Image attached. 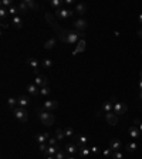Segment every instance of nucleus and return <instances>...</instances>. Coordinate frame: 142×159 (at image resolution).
I'll return each instance as SVG.
<instances>
[{"label":"nucleus","mask_w":142,"mask_h":159,"mask_svg":"<svg viewBox=\"0 0 142 159\" xmlns=\"http://www.w3.org/2000/svg\"><path fill=\"white\" fill-rule=\"evenodd\" d=\"M37 112H39V118H40V121L43 122V125H46V127H51V125H54L55 117L51 114V112L41 111V110H37Z\"/></svg>","instance_id":"f257e3e1"},{"label":"nucleus","mask_w":142,"mask_h":159,"mask_svg":"<svg viewBox=\"0 0 142 159\" xmlns=\"http://www.w3.org/2000/svg\"><path fill=\"white\" fill-rule=\"evenodd\" d=\"M82 33L77 32V30H67V36H65V43L68 44H75L80 40L82 39Z\"/></svg>","instance_id":"f03ea898"},{"label":"nucleus","mask_w":142,"mask_h":159,"mask_svg":"<svg viewBox=\"0 0 142 159\" xmlns=\"http://www.w3.org/2000/svg\"><path fill=\"white\" fill-rule=\"evenodd\" d=\"M13 114H14V118L19 119L20 122H27L29 119V112L26 108H13Z\"/></svg>","instance_id":"7ed1b4c3"},{"label":"nucleus","mask_w":142,"mask_h":159,"mask_svg":"<svg viewBox=\"0 0 142 159\" xmlns=\"http://www.w3.org/2000/svg\"><path fill=\"white\" fill-rule=\"evenodd\" d=\"M126 111H128V107H126V104H124V102H115V104H114V110H112V112H114L115 115L122 117V115H124Z\"/></svg>","instance_id":"20e7f679"},{"label":"nucleus","mask_w":142,"mask_h":159,"mask_svg":"<svg viewBox=\"0 0 142 159\" xmlns=\"http://www.w3.org/2000/svg\"><path fill=\"white\" fill-rule=\"evenodd\" d=\"M74 14V11L72 10H68V9H57L55 10V16L58 17L60 20H65V19H68Z\"/></svg>","instance_id":"39448f33"},{"label":"nucleus","mask_w":142,"mask_h":159,"mask_svg":"<svg viewBox=\"0 0 142 159\" xmlns=\"http://www.w3.org/2000/svg\"><path fill=\"white\" fill-rule=\"evenodd\" d=\"M72 141H74L72 143H75L78 148H84V146H87L88 138L84 135H77V134H75V135L72 136Z\"/></svg>","instance_id":"423d86ee"},{"label":"nucleus","mask_w":142,"mask_h":159,"mask_svg":"<svg viewBox=\"0 0 142 159\" xmlns=\"http://www.w3.org/2000/svg\"><path fill=\"white\" fill-rule=\"evenodd\" d=\"M74 27H75V30L80 33H84L87 30L88 27V21L85 19H77L75 21H74Z\"/></svg>","instance_id":"0eeeda50"},{"label":"nucleus","mask_w":142,"mask_h":159,"mask_svg":"<svg viewBox=\"0 0 142 159\" xmlns=\"http://www.w3.org/2000/svg\"><path fill=\"white\" fill-rule=\"evenodd\" d=\"M58 108V102L57 101H46V102H43V111H54V110H57Z\"/></svg>","instance_id":"6e6552de"},{"label":"nucleus","mask_w":142,"mask_h":159,"mask_svg":"<svg viewBox=\"0 0 142 159\" xmlns=\"http://www.w3.org/2000/svg\"><path fill=\"white\" fill-rule=\"evenodd\" d=\"M34 84L37 85L39 88H43V87H48V80L46 75H37L36 80H34Z\"/></svg>","instance_id":"1a4fd4ad"},{"label":"nucleus","mask_w":142,"mask_h":159,"mask_svg":"<svg viewBox=\"0 0 142 159\" xmlns=\"http://www.w3.org/2000/svg\"><path fill=\"white\" fill-rule=\"evenodd\" d=\"M110 148L112 152H119V149L122 148V142L119 139H117V138H112L110 141Z\"/></svg>","instance_id":"9d476101"},{"label":"nucleus","mask_w":142,"mask_h":159,"mask_svg":"<svg viewBox=\"0 0 142 159\" xmlns=\"http://www.w3.org/2000/svg\"><path fill=\"white\" fill-rule=\"evenodd\" d=\"M105 119H107V122L110 124L111 127H115V125L118 124V115H115L114 112H108V114H105Z\"/></svg>","instance_id":"9b49d317"},{"label":"nucleus","mask_w":142,"mask_h":159,"mask_svg":"<svg viewBox=\"0 0 142 159\" xmlns=\"http://www.w3.org/2000/svg\"><path fill=\"white\" fill-rule=\"evenodd\" d=\"M77 151H78V146H77L75 143H67V145H65V148H64V152H65V153H68L70 156L75 155Z\"/></svg>","instance_id":"f8f14e48"},{"label":"nucleus","mask_w":142,"mask_h":159,"mask_svg":"<svg viewBox=\"0 0 142 159\" xmlns=\"http://www.w3.org/2000/svg\"><path fill=\"white\" fill-rule=\"evenodd\" d=\"M17 104H19L20 108H27V107L30 105V98L26 97V95H20L17 98Z\"/></svg>","instance_id":"ddd939ff"},{"label":"nucleus","mask_w":142,"mask_h":159,"mask_svg":"<svg viewBox=\"0 0 142 159\" xmlns=\"http://www.w3.org/2000/svg\"><path fill=\"white\" fill-rule=\"evenodd\" d=\"M87 10H88V7H87V4H85V3H78V4L75 6L74 13H77L78 16H84V14L87 13Z\"/></svg>","instance_id":"4468645a"},{"label":"nucleus","mask_w":142,"mask_h":159,"mask_svg":"<svg viewBox=\"0 0 142 159\" xmlns=\"http://www.w3.org/2000/svg\"><path fill=\"white\" fill-rule=\"evenodd\" d=\"M26 63H27V65H30V67L33 68V71L39 75V61H37L36 58H33V57H32V58H27V60H26Z\"/></svg>","instance_id":"2eb2a0df"},{"label":"nucleus","mask_w":142,"mask_h":159,"mask_svg":"<svg viewBox=\"0 0 142 159\" xmlns=\"http://www.w3.org/2000/svg\"><path fill=\"white\" fill-rule=\"evenodd\" d=\"M85 46H87V44H85V40L81 39L78 43H77V47H75V50L72 51V54H74V56H77L78 53H82V51L85 50Z\"/></svg>","instance_id":"dca6fc26"},{"label":"nucleus","mask_w":142,"mask_h":159,"mask_svg":"<svg viewBox=\"0 0 142 159\" xmlns=\"http://www.w3.org/2000/svg\"><path fill=\"white\" fill-rule=\"evenodd\" d=\"M128 134H129V136H132V138H139L141 136V131H139V128L138 127H129L128 128Z\"/></svg>","instance_id":"f3484780"},{"label":"nucleus","mask_w":142,"mask_h":159,"mask_svg":"<svg viewBox=\"0 0 142 159\" xmlns=\"http://www.w3.org/2000/svg\"><path fill=\"white\" fill-rule=\"evenodd\" d=\"M27 92L29 94H32V95H39L40 94V88L33 82V84H29L27 85Z\"/></svg>","instance_id":"a211bd4d"},{"label":"nucleus","mask_w":142,"mask_h":159,"mask_svg":"<svg viewBox=\"0 0 142 159\" xmlns=\"http://www.w3.org/2000/svg\"><path fill=\"white\" fill-rule=\"evenodd\" d=\"M50 139V134H47V132H44V134H37L36 135V141L39 143H46V141H48Z\"/></svg>","instance_id":"6ab92c4d"},{"label":"nucleus","mask_w":142,"mask_h":159,"mask_svg":"<svg viewBox=\"0 0 142 159\" xmlns=\"http://www.w3.org/2000/svg\"><path fill=\"white\" fill-rule=\"evenodd\" d=\"M11 26L14 27V29H22L23 27V21H22V19L19 16L13 17V20H11Z\"/></svg>","instance_id":"aec40b11"},{"label":"nucleus","mask_w":142,"mask_h":159,"mask_svg":"<svg viewBox=\"0 0 142 159\" xmlns=\"http://www.w3.org/2000/svg\"><path fill=\"white\" fill-rule=\"evenodd\" d=\"M60 151V148H58V145H54V146H50L48 145V149L47 152H44L46 155H50V156H55V153Z\"/></svg>","instance_id":"412c9836"},{"label":"nucleus","mask_w":142,"mask_h":159,"mask_svg":"<svg viewBox=\"0 0 142 159\" xmlns=\"http://www.w3.org/2000/svg\"><path fill=\"white\" fill-rule=\"evenodd\" d=\"M91 153V149L87 148V146H84V148H78V155L81 158H88V155Z\"/></svg>","instance_id":"4be33fe9"},{"label":"nucleus","mask_w":142,"mask_h":159,"mask_svg":"<svg viewBox=\"0 0 142 159\" xmlns=\"http://www.w3.org/2000/svg\"><path fill=\"white\" fill-rule=\"evenodd\" d=\"M24 3L27 4V7H29V10H39L40 6L37 4V3H34L33 0H23Z\"/></svg>","instance_id":"5701e85b"},{"label":"nucleus","mask_w":142,"mask_h":159,"mask_svg":"<svg viewBox=\"0 0 142 159\" xmlns=\"http://www.w3.org/2000/svg\"><path fill=\"white\" fill-rule=\"evenodd\" d=\"M55 43H57V40L55 39H48L46 43H44V48L46 50H51V48H54Z\"/></svg>","instance_id":"b1692460"},{"label":"nucleus","mask_w":142,"mask_h":159,"mask_svg":"<svg viewBox=\"0 0 142 159\" xmlns=\"http://www.w3.org/2000/svg\"><path fill=\"white\" fill-rule=\"evenodd\" d=\"M111 110H114V107H112V101H107V102H104L103 110H101V111L105 112V114H108V112H111Z\"/></svg>","instance_id":"393cba45"},{"label":"nucleus","mask_w":142,"mask_h":159,"mask_svg":"<svg viewBox=\"0 0 142 159\" xmlns=\"http://www.w3.org/2000/svg\"><path fill=\"white\" fill-rule=\"evenodd\" d=\"M17 7H19V11L23 14V13H27L29 11V7H27V4L24 3V1H20L19 4H17Z\"/></svg>","instance_id":"a878e982"},{"label":"nucleus","mask_w":142,"mask_h":159,"mask_svg":"<svg viewBox=\"0 0 142 159\" xmlns=\"http://www.w3.org/2000/svg\"><path fill=\"white\" fill-rule=\"evenodd\" d=\"M7 16H9V9L0 7V19H1V21H6V17Z\"/></svg>","instance_id":"bb28decb"},{"label":"nucleus","mask_w":142,"mask_h":159,"mask_svg":"<svg viewBox=\"0 0 142 159\" xmlns=\"http://www.w3.org/2000/svg\"><path fill=\"white\" fill-rule=\"evenodd\" d=\"M64 135L68 136V138H72V136L75 135V132H74V129L71 127H67V128H64Z\"/></svg>","instance_id":"cd10ccee"},{"label":"nucleus","mask_w":142,"mask_h":159,"mask_svg":"<svg viewBox=\"0 0 142 159\" xmlns=\"http://www.w3.org/2000/svg\"><path fill=\"white\" fill-rule=\"evenodd\" d=\"M9 14H11V16H13V17H16L17 14H20V11H19V7L13 4L11 7L9 9Z\"/></svg>","instance_id":"c85d7f7f"},{"label":"nucleus","mask_w":142,"mask_h":159,"mask_svg":"<svg viewBox=\"0 0 142 159\" xmlns=\"http://www.w3.org/2000/svg\"><path fill=\"white\" fill-rule=\"evenodd\" d=\"M64 129H61V128H58V129H55V138L58 139V141H61V139H64Z\"/></svg>","instance_id":"c756f323"},{"label":"nucleus","mask_w":142,"mask_h":159,"mask_svg":"<svg viewBox=\"0 0 142 159\" xmlns=\"http://www.w3.org/2000/svg\"><path fill=\"white\" fill-rule=\"evenodd\" d=\"M13 6V0H1V7L10 9Z\"/></svg>","instance_id":"7c9ffc66"},{"label":"nucleus","mask_w":142,"mask_h":159,"mask_svg":"<svg viewBox=\"0 0 142 159\" xmlns=\"http://www.w3.org/2000/svg\"><path fill=\"white\" fill-rule=\"evenodd\" d=\"M43 68H51L53 67V61L50 60V58H46V60H43Z\"/></svg>","instance_id":"2f4dec72"},{"label":"nucleus","mask_w":142,"mask_h":159,"mask_svg":"<svg viewBox=\"0 0 142 159\" xmlns=\"http://www.w3.org/2000/svg\"><path fill=\"white\" fill-rule=\"evenodd\" d=\"M17 104V98H13V97H10L7 100V105L9 108H14V105Z\"/></svg>","instance_id":"473e14b6"},{"label":"nucleus","mask_w":142,"mask_h":159,"mask_svg":"<svg viewBox=\"0 0 142 159\" xmlns=\"http://www.w3.org/2000/svg\"><path fill=\"white\" fill-rule=\"evenodd\" d=\"M50 4H51V7L60 9V6L63 4V1H61V0H51V1H50Z\"/></svg>","instance_id":"72a5a7b5"},{"label":"nucleus","mask_w":142,"mask_h":159,"mask_svg":"<svg viewBox=\"0 0 142 159\" xmlns=\"http://www.w3.org/2000/svg\"><path fill=\"white\" fill-rule=\"evenodd\" d=\"M50 92H51V91H50V88L48 87H43V88H40V94H41V95H50Z\"/></svg>","instance_id":"f704fd0d"},{"label":"nucleus","mask_w":142,"mask_h":159,"mask_svg":"<svg viewBox=\"0 0 142 159\" xmlns=\"http://www.w3.org/2000/svg\"><path fill=\"white\" fill-rule=\"evenodd\" d=\"M135 149H136V143H135V142L128 143V145H126V151H128V152H134Z\"/></svg>","instance_id":"c9c22d12"},{"label":"nucleus","mask_w":142,"mask_h":159,"mask_svg":"<svg viewBox=\"0 0 142 159\" xmlns=\"http://www.w3.org/2000/svg\"><path fill=\"white\" fill-rule=\"evenodd\" d=\"M54 158L55 159H65L67 156H65V152H64V151H58L57 153H55Z\"/></svg>","instance_id":"e433bc0d"},{"label":"nucleus","mask_w":142,"mask_h":159,"mask_svg":"<svg viewBox=\"0 0 142 159\" xmlns=\"http://www.w3.org/2000/svg\"><path fill=\"white\" fill-rule=\"evenodd\" d=\"M57 142H58V139H57L55 136H50V139H48V145H50V146L57 145Z\"/></svg>","instance_id":"4c0bfd02"},{"label":"nucleus","mask_w":142,"mask_h":159,"mask_svg":"<svg viewBox=\"0 0 142 159\" xmlns=\"http://www.w3.org/2000/svg\"><path fill=\"white\" fill-rule=\"evenodd\" d=\"M39 149H40V152H47V149H48V145H46V143H40Z\"/></svg>","instance_id":"58836bf2"},{"label":"nucleus","mask_w":142,"mask_h":159,"mask_svg":"<svg viewBox=\"0 0 142 159\" xmlns=\"http://www.w3.org/2000/svg\"><path fill=\"white\" fill-rule=\"evenodd\" d=\"M112 158L114 159H122V153H121V152H112Z\"/></svg>","instance_id":"ea45409f"},{"label":"nucleus","mask_w":142,"mask_h":159,"mask_svg":"<svg viewBox=\"0 0 142 159\" xmlns=\"http://www.w3.org/2000/svg\"><path fill=\"white\" fill-rule=\"evenodd\" d=\"M111 153H112V151H111V148H108V149H105V151L103 152V155H104V156H110Z\"/></svg>","instance_id":"a19ab883"},{"label":"nucleus","mask_w":142,"mask_h":159,"mask_svg":"<svg viewBox=\"0 0 142 159\" xmlns=\"http://www.w3.org/2000/svg\"><path fill=\"white\" fill-rule=\"evenodd\" d=\"M98 146H93V148H91V153H94V155H98Z\"/></svg>","instance_id":"79ce46f5"},{"label":"nucleus","mask_w":142,"mask_h":159,"mask_svg":"<svg viewBox=\"0 0 142 159\" xmlns=\"http://www.w3.org/2000/svg\"><path fill=\"white\" fill-rule=\"evenodd\" d=\"M139 125H141V121H139L138 118H135L134 119V127H139Z\"/></svg>","instance_id":"37998d69"},{"label":"nucleus","mask_w":142,"mask_h":159,"mask_svg":"<svg viewBox=\"0 0 142 159\" xmlns=\"http://www.w3.org/2000/svg\"><path fill=\"white\" fill-rule=\"evenodd\" d=\"M7 26H9V24L6 23V21H1V29H6Z\"/></svg>","instance_id":"c03bdc74"},{"label":"nucleus","mask_w":142,"mask_h":159,"mask_svg":"<svg viewBox=\"0 0 142 159\" xmlns=\"http://www.w3.org/2000/svg\"><path fill=\"white\" fill-rule=\"evenodd\" d=\"M138 37L142 39V29H141V30H138Z\"/></svg>","instance_id":"a18cd8bd"},{"label":"nucleus","mask_w":142,"mask_h":159,"mask_svg":"<svg viewBox=\"0 0 142 159\" xmlns=\"http://www.w3.org/2000/svg\"><path fill=\"white\" fill-rule=\"evenodd\" d=\"M72 3H74L72 0H65V4H72Z\"/></svg>","instance_id":"49530a36"},{"label":"nucleus","mask_w":142,"mask_h":159,"mask_svg":"<svg viewBox=\"0 0 142 159\" xmlns=\"http://www.w3.org/2000/svg\"><path fill=\"white\" fill-rule=\"evenodd\" d=\"M101 112H103V111H97V112H95V117H101Z\"/></svg>","instance_id":"de8ad7c7"},{"label":"nucleus","mask_w":142,"mask_h":159,"mask_svg":"<svg viewBox=\"0 0 142 159\" xmlns=\"http://www.w3.org/2000/svg\"><path fill=\"white\" fill-rule=\"evenodd\" d=\"M46 159H55L54 156H50V155H46Z\"/></svg>","instance_id":"09e8293b"},{"label":"nucleus","mask_w":142,"mask_h":159,"mask_svg":"<svg viewBox=\"0 0 142 159\" xmlns=\"http://www.w3.org/2000/svg\"><path fill=\"white\" fill-rule=\"evenodd\" d=\"M139 91H142V78H141V81H139Z\"/></svg>","instance_id":"8fccbe9b"},{"label":"nucleus","mask_w":142,"mask_h":159,"mask_svg":"<svg viewBox=\"0 0 142 159\" xmlns=\"http://www.w3.org/2000/svg\"><path fill=\"white\" fill-rule=\"evenodd\" d=\"M138 20H139V23H142V14H139V16H138Z\"/></svg>","instance_id":"3c124183"},{"label":"nucleus","mask_w":142,"mask_h":159,"mask_svg":"<svg viewBox=\"0 0 142 159\" xmlns=\"http://www.w3.org/2000/svg\"><path fill=\"white\" fill-rule=\"evenodd\" d=\"M65 159H75V158H74V156H67Z\"/></svg>","instance_id":"603ef678"},{"label":"nucleus","mask_w":142,"mask_h":159,"mask_svg":"<svg viewBox=\"0 0 142 159\" xmlns=\"http://www.w3.org/2000/svg\"><path fill=\"white\" fill-rule=\"evenodd\" d=\"M138 128H139V131H141V132H142V122H141V125H139V127H138Z\"/></svg>","instance_id":"864d4df0"},{"label":"nucleus","mask_w":142,"mask_h":159,"mask_svg":"<svg viewBox=\"0 0 142 159\" xmlns=\"http://www.w3.org/2000/svg\"><path fill=\"white\" fill-rule=\"evenodd\" d=\"M139 98L142 100V91H139Z\"/></svg>","instance_id":"5fc2aeb1"},{"label":"nucleus","mask_w":142,"mask_h":159,"mask_svg":"<svg viewBox=\"0 0 142 159\" xmlns=\"http://www.w3.org/2000/svg\"><path fill=\"white\" fill-rule=\"evenodd\" d=\"M141 54H142V50H141Z\"/></svg>","instance_id":"6e6d98bb"}]
</instances>
